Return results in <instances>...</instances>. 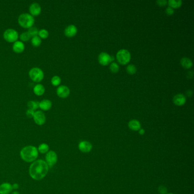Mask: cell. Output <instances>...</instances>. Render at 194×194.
<instances>
[{"mask_svg": "<svg viewBox=\"0 0 194 194\" xmlns=\"http://www.w3.org/2000/svg\"><path fill=\"white\" fill-rule=\"evenodd\" d=\"M49 166L46 161L38 159L32 162L29 168L30 175L33 179L40 180L44 178L48 171Z\"/></svg>", "mask_w": 194, "mask_h": 194, "instance_id": "6da1fadb", "label": "cell"}, {"mask_svg": "<svg viewBox=\"0 0 194 194\" xmlns=\"http://www.w3.org/2000/svg\"><path fill=\"white\" fill-rule=\"evenodd\" d=\"M20 155L25 162H34L38 156V151L37 148L34 146H27L22 149Z\"/></svg>", "mask_w": 194, "mask_h": 194, "instance_id": "7a4b0ae2", "label": "cell"}, {"mask_svg": "<svg viewBox=\"0 0 194 194\" xmlns=\"http://www.w3.org/2000/svg\"><path fill=\"white\" fill-rule=\"evenodd\" d=\"M18 23L23 28L29 29L32 27L35 19L34 17L28 13H22L19 16L18 19Z\"/></svg>", "mask_w": 194, "mask_h": 194, "instance_id": "3957f363", "label": "cell"}, {"mask_svg": "<svg viewBox=\"0 0 194 194\" xmlns=\"http://www.w3.org/2000/svg\"><path fill=\"white\" fill-rule=\"evenodd\" d=\"M30 79L33 82L39 83L44 78V73L43 71L38 67H34L32 68L29 73Z\"/></svg>", "mask_w": 194, "mask_h": 194, "instance_id": "277c9868", "label": "cell"}, {"mask_svg": "<svg viewBox=\"0 0 194 194\" xmlns=\"http://www.w3.org/2000/svg\"><path fill=\"white\" fill-rule=\"evenodd\" d=\"M4 40L9 43H15L18 39V33L15 30L13 29H7L4 32Z\"/></svg>", "mask_w": 194, "mask_h": 194, "instance_id": "5b68a950", "label": "cell"}, {"mask_svg": "<svg viewBox=\"0 0 194 194\" xmlns=\"http://www.w3.org/2000/svg\"><path fill=\"white\" fill-rule=\"evenodd\" d=\"M131 55L129 52L125 49H122L117 53V59L121 65H126L129 62Z\"/></svg>", "mask_w": 194, "mask_h": 194, "instance_id": "8992f818", "label": "cell"}, {"mask_svg": "<svg viewBox=\"0 0 194 194\" xmlns=\"http://www.w3.org/2000/svg\"><path fill=\"white\" fill-rule=\"evenodd\" d=\"M46 162L50 167H53L58 161V156L55 151H48L46 155Z\"/></svg>", "mask_w": 194, "mask_h": 194, "instance_id": "52a82bcc", "label": "cell"}, {"mask_svg": "<svg viewBox=\"0 0 194 194\" xmlns=\"http://www.w3.org/2000/svg\"><path fill=\"white\" fill-rule=\"evenodd\" d=\"M33 119L35 122L38 125H43L46 121V117L44 113L40 111L35 112Z\"/></svg>", "mask_w": 194, "mask_h": 194, "instance_id": "ba28073f", "label": "cell"}, {"mask_svg": "<svg viewBox=\"0 0 194 194\" xmlns=\"http://www.w3.org/2000/svg\"><path fill=\"white\" fill-rule=\"evenodd\" d=\"M113 59V57H112L106 53H101L99 56V61L101 65H108L110 62L114 60Z\"/></svg>", "mask_w": 194, "mask_h": 194, "instance_id": "9c48e42d", "label": "cell"}, {"mask_svg": "<svg viewBox=\"0 0 194 194\" xmlns=\"http://www.w3.org/2000/svg\"><path fill=\"white\" fill-rule=\"evenodd\" d=\"M70 93V89L68 86H59L57 90V94L59 97L61 98H66L68 97Z\"/></svg>", "mask_w": 194, "mask_h": 194, "instance_id": "30bf717a", "label": "cell"}, {"mask_svg": "<svg viewBox=\"0 0 194 194\" xmlns=\"http://www.w3.org/2000/svg\"><path fill=\"white\" fill-rule=\"evenodd\" d=\"M78 147L79 150L83 153H89L91 151L92 149V146L91 144L86 141H83L80 142L79 143Z\"/></svg>", "mask_w": 194, "mask_h": 194, "instance_id": "8fae6325", "label": "cell"}, {"mask_svg": "<svg viewBox=\"0 0 194 194\" xmlns=\"http://www.w3.org/2000/svg\"><path fill=\"white\" fill-rule=\"evenodd\" d=\"M29 11L32 16H37L40 14L42 9L40 4L35 2L31 4L29 7Z\"/></svg>", "mask_w": 194, "mask_h": 194, "instance_id": "7c38bea8", "label": "cell"}, {"mask_svg": "<svg viewBox=\"0 0 194 194\" xmlns=\"http://www.w3.org/2000/svg\"><path fill=\"white\" fill-rule=\"evenodd\" d=\"M78 32V29L74 25H69L65 29V34L67 37H73L75 36Z\"/></svg>", "mask_w": 194, "mask_h": 194, "instance_id": "4fadbf2b", "label": "cell"}, {"mask_svg": "<svg viewBox=\"0 0 194 194\" xmlns=\"http://www.w3.org/2000/svg\"><path fill=\"white\" fill-rule=\"evenodd\" d=\"M12 190V185L9 183H4L0 185V194H9Z\"/></svg>", "mask_w": 194, "mask_h": 194, "instance_id": "5bb4252c", "label": "cell"}, {"mask_svg": "<svg viewBox=\"0 0 194 194\" xmlns=\"http://www.w3.org/2000/svg\"><path fill=\"white\" fill-rule=\"evenodd\" d=\"M25 44L21 41H16L13 45V50L16 53H21L25 50Z\"/></svg>", "mask_w": 194, "mask_h": 194, "instance_id": "9a60e30c", "label": "cell"}, {"mask_svg": "<svg viewBox=\"0 0 194 194\" xmlns=\"http://www.w3.org/2000/svg\"><path fill=\"white\" fill-rule=\"evenodd\" d=\"M186 97L183 94H178L173 99L174 104L178 106H181L184 104V103H186Z\"/></svg>", "mask_w": 194, "mask_h": 194, "instance_id": "2e32d148", "label": "cell"}, {"mask_svg": "<svg viewBox=\"0 0 194 194\" xmlns=\"http://www.w3.org/2000/svg\"><path fill=\"white\" fill-rule=\"evenodd\" d=\"M52 107V102L48 99H44L40 102V108L44 111L50 109Z\"/></svg>", "mask_w": 194, "mask_h": 194, "instance_id": "e0dca14e", "label": "cell"}, {"mask_svg": "<svg viewBox=\"0 0 194 194\" xmlns=\"http://www.w3.org/2000/svg\"><path fill=\"white\" fill-rule=\"evenodd\" d=\"M128 126L130 129L134 131H137L141 129L140 122L136 120H132L129 121Z\"/></svg>", "mask_w": 194, "mask_h": 194, "instance_id": "ac0fdd59", "label": "cell"}, {"mask_svg": "<svg viewBox=\"0 0 194 194\" xmlns=\"http://www.w3.org/2000/svg\"><path fill=\"white\" fill-rule=\"evenodd\" d=\"M34 93L37 96H42L45 92V88L41 84H38L34 87Z\"/></svg>", "mask_w": 194, "mask_h": 194, "instance_id": "d6986e66", "label": "cell"}, {"mask_svg": "<svg viewBox=\"0 0 194 194\" xmlns=\"http://www.w3.org/2000/svg\"><path fill=\"white\" fill-rule=\"evenodd\" d=\"M180 63L184 68L186 69L191 68L192 65V62L189 58H182L180 61Z\"/></svg>", "mask_w": 194, "mask_h": 194, "instance_id": "ffe728a7", "label": "cell"}, {"mask_svg": "<svg viewBox=\"0 0 194 194\" xmlns=\"http://www.w3.org/2000/svg\"><path fill=\"white\" fill-rule=\"evenodd\" d=\"M27 107L29 109L35 111L40 108V102L36 101H30L27 103Z\"/></svg>", "mask_w": 194, "mask_h": 194, "instance_id": "44dd1931", "label": "cell"}, {"mask_svg": "<svg viewBox=\"0 0 194 194\" xmlns=\"http://www.w3.org/2000/svg\"><path fill=\"white\" fill-rule=\"evenodd\" d=\"M48 150H49L48 145L47 144H44V143L40 144L38 148V151L40 153H42V154L47 153Z\"/></svg>", "mask_w": 194, "mask_h": 194, "instance_id": "7402d4cb", "label": "cell"}, {"mask_svg": "<svg viewBox=\"0 0 194 194\" xmlns=\"http://www.w3.org/2000/svg\"><path fill=\"white\" fill-rule=\"evenodd\" d=\"M42 43V40L40 36H33L32 39V46L34 47H38Z\"/></svg>", "mask_w": 194, "mask_h": 194, "instance_id": "603a6c76", "label": "cell"}, {"mask_svg": "<svg viewBox=\"0 0 194 194\" xmlns=\"http://www.w3.org/2000/svg\"><path fill=\"white\" fill-rule=\"evenodd\" d=\"M169 4L170 7H174V8H178L182 4V1H174V0H169Z\"/></svg>", "mask_w": 194, "mask_h": 194, "instance_id": "cb8c5ba5", "label": "cell"}, {"mask_svg": "<svg viewBox=\"0 0 194 194\" xmlns=\"http://www.w3.org/2000/svg\"><path fill=\"white\" fill-rule=\"evenodd\" d=\"M51 84L54 86H58L61 83V79L58 76H54L51 80Z\"/></svg>", "mask_w": 194, "mask_h": 194, "instance_id": "d4e9b609", "label": "cell"}, {"mask_svg": "<svg viewBox=\"0 0 194 194\" xmlns=\"http://www.w3.org/2000/svg\"><path fill=\"white\" fill-rule=\"evenodd\" d=\"M27 32H29L30 36L33 37V36H37L38 35L39 30H38V29L36 28V27L32 26L30 28H29Z\"/></svg>", "mask_w": 194, "mask_h": 194, "instance_id": "484cf974", "label": "cell"}, {"mask_svg": "<svg viewBox=\"0 0 194 194\" xmlns=\"http://www.w3.org/2000/svg\"><path fill=\"white\" fill-rule=\"evenodd\" d=\"M38 35L40 38L42 39H46L48 38V36H49V33L47 30L46 29H42L39 31L38 32Z\"/></svg>", "mask_w": 194, "mask_h": 194, "instance_id": "4316f807", "label": "cell"}, {"mask_svg": "<svg viewBox=\"0 0 194 194\" xmlns=\"http://www.w3.org/2000/svg\"><path fill=\"white\" fill-rule=\"evenodd\" d=\"M32 36H30V35L29 34V32H25L22 33L21 34V36H19L20 38V40H21L23 42H27L29 40H30Z\"/></svg>", "mask_w": 194, "mask_h": 194, "instance_id": "83f0119b", "label": "cell"}, {"mask_svg": "<svg viewBox=\"0 0 194 194\" xmlns=\"http://www.w3.org/2000/svg\"><path fill=\"white\" fill-rule=\"evenodd\" d=\"M126 71L129 74H134L137 71L136 67L133 65H129L126 67Z\"/></svg>", "mask_w": 194, "mask_h": 194, "instance_id": "f1b7e54d", "label": "cell"}, {"mask_svg": "<svg viewBox=\"0 0 194 194\" xmlns=\"http://www.w3.org/2000/svg\"><path fill=\"white\" fill-rule=\"evenodd\" d=\"M110 70L113 73H116L118 72L119 70V65L116 63H112L110 65Z\"/></svg>", "mask_w": 194, "mask_h": 194, "instance_id": "f546056e", "label": "cell"}, {"mask_svg": "<svg viewBox=\"0 0 194 194\" xmlns=\"http://www.w3.org/2000/svg\"><path fill=\"white\" fill-rule=\"evenodd\" d=\"M158 191L160 194H167V190L165 186H160L158 187Z\"/></svg>", "mask_w": 194, "mask_h": 194, "instance_id": "4dcf8cb0", "label": "cell"}, {"mask_svg": "<svg viewBox=\"0 0 194 194\" xmlns=\"http://www.w3.org/2000/svg\"><path fill=\"white\" fill-rule=\"evenodd\" d=\"M35 112L32 109H29L27 111H26V115L29 117V118H33V116L34 115Z\"/></svg>", "mask_w": 194, "mask_h": 194, "instance_id": "1f68e13d", "label": "cell"}, {"mask_svg": "<svg viewBox=\"0 0 194 194\" xmlns=\"http://www.w3.org/2000/svg\"><path fill=\"white\" fill-rule=\"evenodd\" d=\"M166 13L167 15H173V13H174V10H173V9L172 7H168L166 9Z\"/></svg>", "mask_w": 194, "mask_h": 194, "instance_id": "d6a6232c", "label": "cell"}, {"mask_svg": "<svg viewBox=\"0 0 194 194\" xmlns=\"http://www.w3.org/2000/svg\"><path fill=\"white\" fill-rule=\"evenodd\" d=\"M157 3L159 5V6H165L166 4H167V1L165 0H159L157 1Z\"/></svg>", "mask_w": 194, "mask_h": 194, "instance_id": "836d02e7", "label": "cell"}, {"mask_svg": "<svg viewBox=\"0 0 194 194\" xmlns=\"http://www.w3.org/2000/svg\"><path fill=\"white\" fill-rule=\"evenodd\" d=\"M18 187H19V186H18V184L15 183L12 186L13 189H17Z\"/></svg>", "mask_w": 194, "mask_h": 194, "instance_id": "e575fe53", "label": "cell"}, {"mask_svg": "<svg viewBox=\"0 0 194 194\" xmlns=\"http://www.w3.org/2000/svg\"><path fill=\"white\" fill-rule=\"evenodd\" d=\"M139 133L141 135H142V134H144V133H145V130L144 129H140L139 130Z\"/></svg>", "mask_w": 194, "mask_h": 194, "instance_id": "d590c367", "label": "cell"}, {"mask_svg": "<svg viewBox=\"0 0 194 194\" xmlns=\"http://www.w3.org/2000/svg\"><path fill=\"white\" fill-rule=\"evenodd\" d=\"M11 194H19V193L18 192H17V191H15V192H13Z\"/></svg>", "mask_w": 194, "mask_h": 194, "instance_id": "8d00e7d4", "label": "cell"}, {"mask_svg": "<svg viewBox=\"0 0 194 194\" xmlns=\"http://www.w3.org/2000/svg\"><path fill=\"white\" fill-rule=\"evenodd\" d=\"M171 194V193H170V194Z\"/></svg>", "mask_w": 194, "mask_h": 194, "instance_id": "74e56055", "label": "cell"}]
</instances>
